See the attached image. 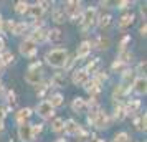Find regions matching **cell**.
<instances>
[{
    "label": "cell",
    "instance_id": "d590c367",
    "mask_svg": "<svg viewBox=\"0 0 147 142\" xmlns=\"http://www.w3.org/2000/svg\"><path fill=\"white\" fill-rule=\"evenodd\" d=\"M113 142H131V137H129L127 132H119V134L114 135Z\"/></svg>",
    "mask_w": 147,
    "mask_h": 142
},
{
    "label": "cell",
    "instance_id": "681fc988",
    "mask_svg": "<svg viewBox=\"0 0 147 142\" xmlns=\"http://www.w3.org/2000/svg\"><path fill=\"white\" fill-rule=\"evenodd\" d=\"M3 131H5V126H3V122H0V134H3Z\"/></svg>",
    "mask_w": 147,
    "mask_h": 142
},
{
    "label": "cell",
    "instance_id": "ac0fdd59",
    "mask_svg": "<svg viewBox=\"0 0 147 142\" xmlns=\"http://www.w3.org/2000/svg\"><path fill=\"white\" fill-rule=\"evenodd\" d=\"M134 126H136L137 131L146 132V129H147V114H146V112H140V114L134 119Z\"/></svg>",
    "mask_w": 147,
    "mask_h": 142
},
{
    "label": "cell",
    "instance_id": "f35d334b",
    "mask_svg": "<svg viewBox=\"0 0 147 142\" xmlns=\"http://www.w3.org/2000/svg\"><path fill=\"white\" fill-rule=\"evenodd\" d=\"M129 43H131V35H126V36L121 40V43H119V53H121V51H126Z\"/></svg>",
    "mask_w": 147,
    "mask_h": 142
},
{
    "label": "cell",
    "instance_id": "8fae6325",
    "mask_svg": "<svg viewBox=\"0 0 147 142\" xmlns=\"http://www.w3.org/2000/svg\"><path fill=\"white\" fill-rule=\"evenodd\" d=\"M89 78H91V76L84 71V68H81V69H74V73H73V84H76V86H84V84L89 81Z\"/></svg>",
    "mask_w": 147,
    "mask_h": 142
},
{
    "label": "cell",
    "instance_id": "f546056e",
    "mask_svg": "<svg viewBox=\"0 0 147 142\" xmlns=\"http://www.w3.org/2000/svg\"><path fill=\"white\" fill-rule=\"evenodd\" d=\"M109 45H111L109 38H104V36H98L96 41H94V46L98 48V50H107Z\"/></svg>",
    "mask_w": 147,
    "mask_h": 142
},
{
    "label": "cell",
    "instance_id": "603a6c76",
    "mask_svg": "<svg viewBox=\"0 0 147 142\" xmlns=\"http://www.w3.org/2000/svg\"><path fill=\"white\" fill-rule=\"evenodd\" d=\"M33 20H40L41 17H43V13H45V10L38 5V3H35V5H30L28 7V12H27Z\"/></svg>",
    "mask_w": 147,
    "mask_h": 142
},
{
    "label": "cell",
    "instance_id": "db71d44e",
    "mask_svg": "<svg viewBox=\"0 0 147 142\" xmlns=\"http://www.w3.org/2000/svg\"><path fill=\"white\" fill-rule=\"evenodd\" d=\"M3 69H5V66H3V65H0V75H3Z\"/></svg>",
    "mask_w": 147,
    "mask_h": 142
},
{
    "label": "cell",
    "instance_id": "e0dca14e",
    "mask_svg": "<svg viewBox=\"0 0 147 142\" xmlns=\"http://www.w3.org/2000/svg\"><path fill=\"white\" fill-rule=\"evenodd\" d=\"M71 109H73V112H76V114L84 112V111H86V99H83V98H74L73 102H71Z\"/></svg>",
    "mask_w": 147,
    "mask_h": 142
},
{
    "label": "cell",
    "instance_id": "44dd1931",
    "mask_svg": "<svg viewBox=\"0 0 147 142\" xmlns=\"http://www.w3.org/2000/svg\"><path fill=\"white\" fill-rule=\"evenodd\" d=\"M132 22H134V13H131V12H129V13H124L119 20H117V28L124 30V28L131 27V25H132Z\"/></svg>",
    "mask_w": 147,
    "mask_h": 142
},
{
    "label": "cell",
    "instance_id": "e575fe53",
    "mask_svg": "<svg viewBox=\"0 0 147 142\" xmlns=\"http://www.w3.org/2000/svg\"><path fill=\"white\" fill-rule=\"evenodd\" d=\"M13 27H15V22L13 20H3V27H2V32H5V33H10L13 32Z\"/></svg>",
    "mask_w": 147,
    "mask_h": 142
},
{
    "label": "cell",
    "instance_id": "9c48e42d",
    "mask_svg": "<svg viewBox=\"0 0 147 142\" xmlns=\"http://www.w3.org/2000/svg\"><path fill=\"white\" fill-rule=\"evenodd\" d=\"M65 132H66V135H69V137H80L81 132H83V129H81V126L78 124L76 121H73V119H69V121L65 122V129H63Z\"/></svg>",
    "mask_w": 147,
    "mask_h": 142
},
{
    "label": "cell",
    "instance_id": "7a4b0ae2",
    "mask_svg": "<svg viewBox=\"0 0 147 142\" xmlns=\"http://www.w3.org/2000/svg\"><path fill=\"white\" fill-rule=\"evenodd\" d=\"M98 22V10L96 7H88L83 10V13H81V18H80V27L83 32H88V30H91L94 23Z\"/></svg>",
    "mask_w": 147,
    "mask_h": 142
},
{
    "label": "cell",
    "instance_id": "7402d4cb",
    "mask_svg": "<svg viewBox=\"0 0 147 142\" xmlns=\"http://www.w3.org/2000/svg\"><path fill=\"white\" fill-rule=\"evenodd\" d=\"M99 68H101V58H94V60H91L89 63H88V66L84 68V71H86L89 76L91 75L94 76L98 71H99Z\"/></svg>",
    "mask_w": 147,
    "mask_h": 142
},
{
    "label": "cell",
    "instance_id": "277c9868",
    "mask_svg": "<svg viewBox=\"0 0 147 142\" xmlns=\"http://www.w3.org/2000/svg\"><path fill=\"white\" fill-rule=\"evenodd\" d=\"M18 50H20V55H22V56H25V58H33L35 55H36L38 45H36L35 41H32L30 38H25V40L20 43Z\"/></svg>",
    "mask_w": 147,
    "mask_h": 142
},
{
    "label": "cell",
    "instance_id": "74e56055",
    "mask_svg": "<svg viewBox=\"0 0 147 142\" xmlns=\"http://www.w3.org/2000/svg\"><path fill=\"white\" fill-rule=\"evenodd\" d=\"M126 65H124V63H122V61H119V60H116L113 63V66H111V69H113L114 73H116V71H117V73H119V71H124V69H126Z\"/></svg>",
    "mask_w": 147,
    "mask_h": 142
},
{
    "label": "cell",
    "instance_id": "836d02e7",
    "mask_svg": "<svg viewBox=\"0 0 147 142\" xmlns=\"http://www.w3.org/2000/svg\"><path fill=\"white\" fill-rule=\"evenodd\" d=\"M111 20H113V17H111L109 13L102 15L99 20H98V27H99L101 30H104V28H107L109 25H111Z\"/></svg>",
    "mask_w": 147,
    "mask_h": 142
},
{
    "label": "cell",
    "instance_id": "ba28073f",
    "mask_svg": "<svg viewBox=\"0 0 147 142\" xmlns=\"http://www.w3.org/2000/svg\"><path fill=\"white\" fill-rule=\"evenodd\" d=\"M131 86H132V91L137 96H146V93H147V79H146V76H137V78H134V81H132Z\"/></svg>",
    "mask_w": 147,
    "mask_h": 142
},
{
    "label": "cell",
    "instance_id": "1f68e13d",
    "mask_svg": "<svg viewBox=\"0 0 147 142\" xmlns=\"http://www.w3.org/2000/svg\"><path fill=\"white\" fill-rule=\"evenodd\" d=\"M28 7H30V3L25 2V0H20V2H17L15 3V12L18 15H25L28 12Z\"/></svg>",
    "mask_w": 147,
    "mask_h": 142
},
{
    "label": "cell",
    "instance_id": "8d00e7d4",
    "mask_svg": "<svg viewBox=\"0 0 147 142\" xmlns=\"http://www.w3.org/2000/svg\"><path fill=\"white\" fill-rule=\"evenodd\" d=\"M7 102H8V106H10L12 109L17 106V94H15L13 91H8L7 93Z\"/></svg>",
    "mask_w": 147,
    "mask_h": 142
},
{
    "label": "cell",
    "instance_id": "60d3db41",
    "mask_svg": "<svg viewBox=\"0 0 147 142\" xmlns=\"http://www.w3.org/2000/svg\"><path fill=\"white\" fill-rule=\"evenodd\" d=\"M32 131H33V135L36 137L43 131V124H32Z\"/></svg>",
    "mask_w": 147,
    "mask_h": 142
},
{
    "label": "cell",
    "instance_id": "11a10c76",
    "mask_svg": "<svg viewBox=\"0 0 147 142\" xmlns=\"http://www.w3.org/2000/svg\"><path fill=\"white\" fill-rule=\"evenodd\" d=\"M55 142H66V139H56Z\"/></svg>",
    "mask_w": 147,
    "mask_h": 142
},
{
    "label": "cell",
    "instance_id": "7c38bea8",
    "mask_svg": "<svg viewBox=\"0 0 147 142\" xmlns=\"http://www.w3.org/2000/svg\"><path fill=\"white\" fill-rule=\"evenodd\" d=\"M91 48H93V43L91 41H88V40L81 41V45L76 50V60H84V58H88L89 53H91Z\"/></svg>",
    "mask_w": 147,
    "mask_h": 142
},
{
    "label": "cell",
    "instance_id": "4fadbf2b",
    "mask_svg": "<svg viewBox=\"0 0 147 142\" xmlns=\"http://www.w3.org/2000/svg\"><path fill=\"white\" fill-rule=\"evenodd\" d=\"M101 86H102V84H101L99 81H96L94 78H89V81H88L83 88H84L88 93L91 94V98H96V96L101 93Z\"/></svg>",
    "mask_w": 147,
    "mask_h": 142
},
{
    "label": "cell",
    "instance_id": "2e32d148",
    "mask_svg": "<svg viewBox=\"0 0 147 142\" xmlns=\"http://www.w3.org/2000/svg\"><path fill=\"white\" fill-rule=\"evenodd\" d=\"M140 109V101L139 99H131L124 104V111H126V116H134L137 111Z\"/></svg>",
    "mask_w": 147,
    "mask_h": 142
},
{
    "label": "cell",
    "instance_id": "cb8c5ba5",
    "mask_svg": "<svg viewBox=\"0 0 147 142\" xmlns=\"http://www.w3.org/2000/svg\"><path fill=\"white\" fill-rule=\"evenodd\" d=\"M51 18H53L55 23H65V20H66V17H65V13H63V8L61 7H53L51 8Z\"/></svg>",
    "mask_w": 147,
    "mask_h": 142
},
{
    "label": "cell",
    "instance_id": "ab89813d",
    "mask_svg": "<svg viewBox=\"0 0 147 142\" xmlns=\"http://www.w3.org/2000/svg\"><path fill=\"white\" fill-rule=\"evenodd\" d=\"M47 91H48V84H43V83H41L40 86H38V89H36V94L40 96V98H43Z\"/></svg>",
    "mask_w": 147,
    "mask_h": 142
},
{
    "label": "cell",
    "instance_id": "484cf974",
    "mask_svg": "<svg viewBox=\"0 0 147 142\" xmlns=\"http://www.w3.org/2000/svg\"><path fill=\"white\" fill-rule=\"evenodd\" d=\"M65 84H66V78H65L63 73H56L51 78V86L53 88H65Z\"/></svg>",
    "mask_w": 147,
    "mask_h": 142
},
{
    "label": "cell",
    "instance_id": "7dc6e473",
    "mask_svg": "<svg viewBox=\"0 0 147 142\" xmlns=\"http://www.w3.org/2000/svg\"><path fill=\"white\" fill-rule=\"evenodd\" d=\"M146 13H147V8H146V5H140V17L144 18V22H146Z\"/></svg>",
    "mask_w": 147,
    "mask_h": 142
},
{
    "label": "cell",
    "instance_id": "bcb514c9",
    "mask_svg": "<svg viewBox=\"0 0 147 142\" xmlns=\"http://www.w3.org/2000/svg\"><path fill=\"white\" fill-rule=\"evenodd\" d=\"M146 32H147V25H146V22H144V23H142V27H140V30H139V33L142 35V36H146Z\"/></svg>",
    "mask_w": 147,
    "mask_h": 142
},
{
    "label": "cell",
    "instance_id": "5b68a950",
    "mask_svg": "<svg viewBox=\"0 0 147 142\" xmlns=\"http://www.w3.org/2000/svg\"><path fill=\"white\" fill-rule=\"evenodd\" d=\"M25 81L30 86H40L43 81V71L41 69H28L25 73Z\"/></svg>",
    "mask_w": 147,
    "mask_h": 142
},
{
    "label": "cell",
    "instance_id": "4dcf8cb0",
    "mask_svg": "<svg viewBox=\"0 0 147 142\" xmlns=\"http://www.w3.org/2000/svg\"><path fill=\"white\" fill-rule=\"evenodd\" d=\"M132 58H134V55L131 53V50H126V51H121V53L117 55V58H116V60L122 61V63L127 66V65L131 63V60H132Z\"/></svg>",
    "mask_w": 147,
    "mask_h": 142
},
{
    "label": "cell",
    "instance_id": "3957f363",
    "mask_svg": "<svg viewBox=\"0 0 147 142\" xmlns=\"http://www.w3.org/2000/svg\"><path fill=\"white\" fill-rule=\"evenodd\" d=\"M63 13L65 17H68L69 20H78L80 22L81 18V13H83V5H81V2H76V0H69V2H65L63 3Z\"/></svg>",
    "mask_w": 147,
    "mask_h": 142
},
{
    "label": "cell",
    "instance_id": "ee69618b",
    "mask_svg": "<svg viewBox=\"0 0 147 142\" xmlns=\"http://www.w3.org/2000/svg\"><path fill=\"white\" fill-rule=\"evenodd\" d=\"M28 69H41V63L40 61H35V63H32L30 65V68Z\"/></svg>",
    "mask_w": 147,
    "mask_h": 142
},
{
    "label": "cell",
    "instance_id": "f6af8a7d",
    "mask_svg": "<svg viewBox=\"0 0 147 142\" xmlns=\"http://www.w3.org/2000/svg\"><path fill=\"white\" fill-rule=\"evenodd\" d=\"M36 3H38V5H40V7L43 8V10H47V8L50 7V5H51V2H36Z\"/></svg>",
    "mask_w": 147,
    "mask_h": 142
},
{
    "label": "cell",
    "instance_id": "f1b7e54d",
    "mask_svg": "<svg viewBox=\"0 0 147 142\" xmlns=\"http://www.w3.org/2000/svg\"><path fill=\"white\" fill-rule=\"evenodd\" d=\"M13 60H15V56H13V53H10V51H2V53H0V65H3V66L13 63Z\"/></svg>",
    "mask_w": 147,
    "mask_h": 142
},
{
    "label": "cell",
    "instance_id": "6da1fadb",
    "mask_svg": "<svg viewBox=\"0 0 147 142\" xmlns=\"http://www.w3.org/2000/svg\"><path fill=\"white\" fill-rule=\"evenodd\" d=\"M68 50L66 48H53V50H50L45 56V60L50 66L53 68H65L68 61Z\"/></svg>",
    "mask_w": 147,
    "mask_h": 142
},
{
    "label": "cell",
    "instance_id": "f907efd6",
    "mask_svg": "<svg viewBox=\"0 0 147 142\" xmlns=\"http://www.w3.org/2000/svg\"><path fill=\"white\" fill-rule=\"evenodd\" d=\"M93 139H94L93 142H104V141H102V139H98V137H96V135H93Z\"/></svg>",
    "mask_w": 147,
    "mask_h": 142
},
{
    "label": "cell",
    "instance_id": "c3c4849f",
    "mask_svg": "<svg viewBox=\"0 0 147 142\" xmlns=\"http://www.w3.org/2000/svg\"><path fill=\"white\" fill-rule=\"evenodd\" d=\"M3 50H5V40H3V38L0 36V53H2Z\"/></svg>",
    "mask_w": 147,
    "mask_h": 142
},
{
    "label": "cell",
    "instance_id": "83f0119b",
    "mask_svg": "<svg viewBox=\"0 0 147 142\" xmlns=\"http://www.w3.org/2000/svg\"><path fill=\"white\" fill-rule=\"evenodd\" d=\"M51 132H61L63 129H65V119H61V117H56V119H53V122H51Z\"/></svg>",
    "mask_w": 147,
    "mask_h": 142
},
{
    "label": "cell",
    "instance_id": "7bdbcfd3",
    "mask_svg": "<svg viewBox=\"0 0 147 142\" xmlns=\"http://www.w3.org/2000/svg\"><path fill=\"white\" fill-rule=\"evenodd\" d=\"M129 5H132V2H129V0H122V2H117V8H129Z\"/></svg>",
    "mask_w": 147,
    "mask_h": 142
},
{
    "label": "cell",
    "instance_id": "ffe728a7",
    "mask_svg": "<svg viewBox=\"0 0 147 142\" xmlns=\"http://www.w3.org/2000/svg\"><path fill=\"white\" fill-rule=\"evenodd\" d=\"M131 91V88H124V86H116L113 91V99L114 101H117V102H122V99H124V96L127 94Z\"/></svg>",
    "mask_w": 147,
    "mask_h": 142
},
{
    "label": "cell",
    "instance_id": "f5cc1de1",
    "mask_svg": "<svg viewBox=\"0 0 147 142\" xmlns=\"http://www.w3.org/2000/svg\"><path fill=\"white\" fill-rule=\"evenodd\" d=\"M3 94V84H2V81H0V96Z\"/></svg>",
    "mask_w": 147,
    "mask_h": 142
},
{
    "label": "cell",
    "instance_id": "d6986e66",
    "mask_svg": "<svg viewBox=\"0 0 147 142\" xmlns=\"http://www.w3.org/2000/svg\"><path fill=\"white\" fill-rule=\"evenodd\" d=\"M114 119L116 121H124L126 119V111H124V102L114 101Z\"/></svg>",
    "mask_w": 147,
    "mask_h": 142
},
{
    "label": "cell",
    "instance_id": "b9f144b4",
    "mask_svg": "<svg viewBox=\"0 0 147 142\" xmlns=\"http://www.w3.org/2000/svg\"><path fill=\"white\" fill-rule=\"evenodd\" d=\"M137 73H140V76H146L144 75V73H146V60L139 63V66H137Z\"/></svg>",
    "mask_w": 147,
    "mask_h": 142
},
{
    "label": "cell",
    "instance_id": "816d5d0a",
    "mask_svg": "<svg viewBox=\"0 0 147 142\" xmlns=\"http://www.w3.org/2000/svg\"><path fill=\"white\" fill-rule=\"evenodd\" d=\"M2 27H3V20H2V15H0V33H2Z\"/></svg>",
    "mask_w": 147,
    "mask_h": 142
},
{
    "label": "cell",
    "instance_id": "d6a6232c",
    "mask_svg": "<svg viewBox=\"0 0 147 142\" xmlns=\"http://www.w3.org/2000/svg\"><path fill=\"white\" fill-rule=\"evenodd\" d=\"M48 102H50V106H51V108H60L61 104H63V96L61 94H58V93H56V94H51L50 96V99H48Z\"/></svg>",
    "mask_w": 147,
    "mask_h": 142
},
{
    "label": "cell",
    "instance_id": "5bb4252c",
    "mask_svg": "<svg viewBox=\"0 0 147 142\" xmlns=\"http://www.w3.org/2000/svg\"><path fill=\"white\" fill-rule=\"evenodd\" d=\"M47 35H48V30L47 28H35L33 32H32V35L28 36L32 41H35L36 45L38 43H43V41H47Z\"/></svg>",
    "mask_w": 147,
    "mask_h": 142
},
{
    "label": "cell",
    "instance_id": "30bf717a",
    "mask_svg": "<svg viewBox=\"0 0 147 142\" xmlns=\"http://www.w3.org/2000/svg\"><path fill=\"white\" fill-rule=\"evenodd\" d=\"M93 126L96 129H107L109 127V114L104 112L102 109H99V112H98V116H96Z\"/></svg>",
    "mask_w": 147,
    "mask_h": 142
},
{
    "label": "cell",
    "instance_id": "4316f807",
    "mask_svg": "<svg viewBox=\"0 0 147 142\" xmlns=\"http://www.w3.org/2000/svg\"><path fill=\"white\" fill-rule=\"evenodd\" d=\"M28 28H30V25H28L27 22H20V23H15L13 32H12V33L17 35V36H20V35H25V33H27Z\"/></svg>",
    "mask_w": 147,
    "mask_h": 142
},
{
    "label": "cell",
    "instance_id": "8992f818",
    "mask_svg": "<svg viewBox=\"0 0 147 142\" xmlns=\"http://www.w3.org/2000/svg\"><path fill=\"white\" fill-rule=\"evenodd\" d=\"M35 112L40 116L41 119H51L55 116V109L50 106V102L48 101H41L36 108H35Z\"/></svg>",
    "mask_w": 147,
    "mask_h": 142
},
{
    "label": "cell",
    "instance_id": "d4e9b609",
    "mask_svg": "<svg viewBox=\"0 0 147 142\" xmlns=\"http://www.w3.org/2000/svg\"><path fill=\"white\" fill-rule=\"evenodd\" d=\"M47 40L51 41V43H60L63 40V33H61L58 28H53V30H48V35H47Z\"/></svg>",
    "mask_w": 147,
    "mask_h": 142
},
{
    "label": "cell",
    "instance_id": "52a82bcc",
    "mask_svg": "<svg viewBox=\"0 0 147 142\" xmlns=\"http://www.w3.org/2000/svg\"><path fill=\"white\" fill-rule=\"evenodd\" d=\"M18 139L22 142H33L35 141V135L33 131H32V124H22L18 126Z\"/></svg>",
    "mask_w": 147,
    "mask_h": 142
},
{
    "label": "cell",
    "instance_id": "9a60e30c",
    "mask_svg": "<svg viewBox=\"0 0 147 142\" xmlns=\"http://www.w3.org/2000/svg\"><path fill=\"white\" fill-rule=\"evenodd\" d=\"M33 114V111L30 108H23V109H20L17 114H15V119H17V124L18 126H22V124H27V121L30 119V116Z\"/></svg>",
    "mask_w": 147,
    "mask_h": 142
}]
</instances>
